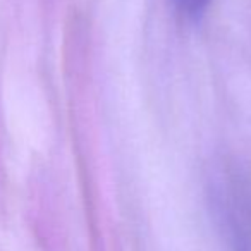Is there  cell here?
<instances>
[{
    "instance_id": "1",
    "label": "cell",
    "mask_w": 251,
    "mask_h": 251,
    "mask_svg": "<svg viewBox=\"0 0 251 251\" xmlns=\"http://www.w3.org/2000/svg\"><path fill=\"white\" fill-rule=\"evenodd\" d=\"M179 11L191 19H198L208 7L210 0H174Z\"/></svg>"
}]
</instances>
